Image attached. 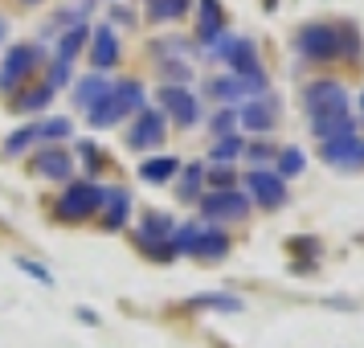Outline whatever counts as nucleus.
Returning <instances> with one entry per match:
<instances>
[{"mask_svg": "<svg viewBox=\"0 0 364 348\" xmlns=\"http://www.w3.org/2000/svg\"><path fill=\"white\" fill-rule=\"evenodd\" d=\"M295 46L307 62H336L340 58V29L336 25H303Z\"/></svg>", "mask_w": 364, "mask_h": 348, "instance_id": "obj_1", "label": "nucleus"}, {"mask_svg": "<svg viewBox=\"0 0 364 348\" xmlns=\"http://www.w3.org/2000/svg\"><path fill=\"white\" fill-rule=\"evenodd\" d=\"M200 213L209 221H242L250 213V197L242 189H213L209 197H200Z\"/></svg>", "mask_w": 364, "mask_h": 348, "instance_id": "obj_2", "label": "nucleus"}, {"mask_svg": "<svg viewBox=\"0 0 364 348\" xmlns=\"http://www.w3.org/2000/svg\"><path fill=\"white\" fill-rule=\"evenodd\" d=\"M213 53L237 70V78H254V74H262V66H258V50H254L250 37H221V41L213 46Z\"/></svg>", "mask_w": 364, "mask_h": 348, "instance_id": "obj_3", "label": "nucleus"}, {"mask_svg": "<svg viewBox=\"0 0 364 348\" xmlns=\"http://www.w3.org/2000/svg\"><path fill=\"white\" fill-rule=\"evenodd\" d=\"M95 209H102L99 184H70L66 193H62V201H58V217H66V221H82Z\"/></svg>", "mask_w": 364, "mask_h": 348, "instance_id": "obj_4", "label": "nucleus"}, {"mask_svg": "<svg viewBox=\"0 0 364 348\" xmlns=\"http://www.w3.org/2000/svg\"><path fill=\"white\" fill-rule=\"evenodd\" d=\"M41 58H46V53L37 50V46H13V50H9V58L0 62V90H13V86H21L29 70L41 66Z\"/></svg>", "mask_w": 364, "mask_h": 348, "instance_id": "obj_5", "label": "nucleus"}, {"mask_svg": "<svg viewBox=\"0 0 364 348\" xmlns=\"http://www.w3.org/2000/svg\"><path fill=\"white\" fill-rule=\"evenodd\" d=\"M303 107L311 115H344L348 111V90L340 83H311L303 90Z\"/></svg>", "mask_w": 364, "mask_h": 348, "instance_id": "obj_6", "label": "nucleus"}, {"mask_svg": "<svg viewBox=\"0 0 364 348\" xmlns=\"http://www.w3.org/2000/svg\"><path fill=\"white\" fill-rule=\"evenodd\" d=\"M160 107H164L181 127H193V123L200 119L197 95H193V90H184V86H164V90H160Z\"/></svg>", "mask_w": 364, "mask_h": 348, "instance_id": "obj_7", "label": "nucleus"}, {"mask_svg": "<svg viewBox=\"0 0 364 348\" xmlns=\"http://www.w3.org/2000/svg\"><path fill=\"white\" fill-rule=\"evenodd\" d=\"M246 189L254 193V201L262 205V209H279L282 201H287V189H282V176H274V172H250L246 176Z\"/></svg>", "mask_w": 364, "mask_h": 348, "instance_id": "obj_8", "label": "nucleus"}, {"mask_svg": "<svg viewBox=\"0 0 364 348\" xmlns=\"http://www.w3.org/2000/svg\"><path fill=\"white\" fill-rule=\"evenodd\" d=\"M209 90H213L221 102H237L242 95H262L266 90V74H254V78H237V74H230V78H213Z\"/></svg>", "mask_w": 364, "mask_h": 348, "instance_id": "obj_9", "label": "nucleus"}, {"mask_svg": "<svg viewBox=\"0 0 364 348\" xmlns=\"http://www.w3.org/2000/svg\"><path fill=\"white\" fill-rule=\"evenodd\" d=\"M160 139H164V115L160 111H139V119L127 132V144L132 148H156Z\"/></svg>", "mask_w": 364, "mask_h": 348, "instance_id": "obj_10", "label": "nucleus"}, {"mask_svg": "<svg viewBox=\"0 0 364 348\" xmlns=\"http://www.w3.org/2000/svg\"><path fill=\"white\" fill-rule=\"evenodd\" d=\"M33 172L37 176H50V181H70L74 176V160L62 148H46L33 156Z\"/></svg>", "mask_w": 364, "mask_h": 348, "instance_id": "obj_11", "label": "nucleus"}, {"mask_svg": "<svg viewBox=\"0 0 364 348\" xmlns=\"http://www.w3.org/2000/svg\"><path fill=\"white\" fill-rule=\"evenodd\" d=\"M90 62H95V74L119 62V41H115V33H111V25H99V29L90 33Z\"/></svg>", "mask_w": 364, "mask_h": 348, "instance_id": "obj_12", "label": "nucleus"}, {"mask_svg": "<svg viewBox=\"0 0 364 348\" xmlns=\"http://www.w3.org/2000/svg\"><path fill=\"white\" fill-rule=\"evenodd\" d=\"M274 115H279V102L274 99H254L237 111L242 127H250V132H270L274 127Z\"/></svg>", "mask_w": 364, "mask_h": 348, "instance_id": "obj_13", "label": "nucleus"}, {"mask_svg": "<svg viewBox=\"0 0 364 348\" xmlns=\"http://www.w3.org/2000/svg\"><path fill=\"white\" fill-rule=\"evenodd\" d=\"M323 160L328 164H364V144L356 135H340L323 144Z\"/></svg>", "mask_w": 364, "mask_h": 348, "instance_id": "obj_14", "label": "nucleus"}, {"mask_svg": "<svg viewBox=\"0 0 364 348\" xmlns=\"http://www.w3.org/2000/svg\"><path fill=\"white\" fill-rule=\"evenodd\" d=\"M225 33V17H221V4L217 0H200V25H197V37L205 46H217Z\"/></svg>", "mask_w": 364, "mask_h": 348, "instance_id": "obj_15", "label": "nucleus"}, {"mask_svg": "<svg viewBox=\"0 0 364 348\" xmlns=\"http://www.w3.org/2000/svg\"><path fill=\"white\" fill-rule=\"evenodd\" d=\"M102 205H107L102 226H107V230H119V226L127 221V209H132V193H127V189H102Z\"/></svg>", "mask_w": 364, "mask_h": 348, "instance_id": "obj_16", "label": "nucleus"}, {"mask_svg": "<svg viewBox=\"0 0 364 348\" xmlns=\"http://www.w3.org/2000/svg\"><path fill=\"white\" fill-rule=\"evenodd\" d=\"M188 254H197V258H225L230 254V238L221 230H197V238L188 242Z\"/></svg>", "mask_w": 364, "mask_h": 348, "instance_id": "obj_17", "label": "nucleus"}, {"mask_svg": "<svg viewBox=\"0 0 364 348\" xmlns=\"http://www.w3.org/2000/svg\"><path fill=\"white\" fill-rule=\"evenodd\" d=\"M311 132L328 144V139H340V135H356V123L344 115H311Z\"/></svg>", "mask_w": 364, "mask_h": 348, "instance_id": "obj_18", "label": "nucleus"}, {"mask_svg": "<svg viewBox=\"0 0 364 348\" xmlns=\"http://www.w3.org/2000/svg\"><path fill=\"white\" fill-rule=\"evenodd\" d=\"M172 233H176L172 217H164V213H148V217H144V226H139V242H144V246H160V242H168Z\"/></svg>", "mask_w": 364, "mask_h": 348, "instance_id": "obj_19", "label": "nucleus"}, {"mask_svg": "<svg viewBox=\"0 0 364 348\" xmlns=\"http://www.w3.org/2000/svg\"><path fill=\"white\" fill-rule=\"evenodd\" d=\"M107 95H111V83H107L102 74H86L82 83H78V90H74V99H78V107H86V111H90L95 102H102Z\"/></svg>", "mask_w": 364, "mask_h": 348, "instance_id": "obj_20", "label": "nucleus"}, {"mask_svg": "<svg viewBox=\"0 0 364 348\" xmlns=\"http://www.w3.org/2000/svg\"><path fill=\"white\" fill-rule=\"evenodd\" d=\"M86 115H90V127H115L119 119H123V107H119L115 90H111V95H107L102 102H95Z\"/></svg>", "mask_w": 364, "mask_h": 348, "instance_id": "obj_21", "label": "nucleus"}, {"mask_svg": "<svg viewBox=\"0 0 364 348\" xmlns=\"http://www.w3.org/2000/svg\"><path fill=\"white\" fill-rule=\"evenodd\" d=\"M176 172H181V160L176 156H156L148 164H139V176L144 181H172Z\"/></svg>", "mask_w": 364, "mask_h": 348, "instance_id": "obj_22", "label": "nucleus"}, {"mask_svg": "<svg viewBox=\"0 0 364 348\" xmlns=\"http://www.w3.org/2000/svg\"><path fill=\"white\" fill-rule=\"evenodd\" d=\"M111 90H115V99H119V107H123V115H127V111H144V86H139V83H132V78H127V83L111 86Z\"/></svg>", "mask_w": 364, "mask_h": 348, "instance_id": "obj_23", "label": "nucleus"}, {"mask_svg": "<svg viewBox=\"0 0 364 348\" xmlns=\"http://www.w3.org/2000/svg\"><path fill=\"white\" fill-rule=\"evenodd\" d=\"M82 41H86V25H74L70 33H62V41H58V62H70L74 53L82 50Z\"/></svg>", "mask_w": 364, "mask_h": 348, "instance_id": "obj_24", "label": "nucleus"}, {"mask_svg": "<svg viewBox=\"0 0 364 348\" xmlns=\"http://www.w3.org/2000/svg\"><path fill=\"white\" fill-rule=\"evenodd\" d=\"M188 13V0H151V21H176Z\"/></svg>", "mask_w": 364, "mask_h": 348, "instance_id": "obj_25", "label": "nucleus"}, {"mask_svg": "<svg viewBox=\"0 0 364 348\" xmlns=\"http://www.w3.org/2000/svg\"><path fill=\"white\" fill-rule=\"evenodd\" d=\"M33 144H37V132H33V123H29V127H21V132H13L4 139V156H21V152L33 148Z\"/></svg>", "mask_w": 364, "mask_h": 348, "instance_id": "obj_26", "label": "nucleus"}, {"mask_svg": "<svg viewBox=\"0 0 364 348\" xmlns=\"http://www.w3.org/2000/svg\"><path fill=\"white\" fill-rule=\"evenodd\" d=\"M200 181H205V168H200V164H188V168H184V176H181V197H184V201H197Z\"/></svg>", "mask_w": 364, "mask_h": 348, "instance_id": "obj_27", "label": "nucleus"}, {"mask_svg": "<svg viewBox=\"0 0 364 348\" xmlns=\"http://www.w3.org/2000/svg\"><path fill=\"white\" fill-rule=\"evenodd\" d=\"M33 132H37V139H66L74 132V123L70 119H46V123H37Z\"/></svg>", "mask_w": 364, "mask_h": 348, "instance_id": "obj_28", "label": "nucleus"}, {"mask_svg": "<svg viewBox=\"0 0 364 348\" xmlns=\"http://www.w3.org/2000/svg\"><path fill=\"white\" fill-rule=\"evenodd\" d=\"M237 156H242V139H237V135L217 139V148H213V160H217V164H230V160H237Z\"/></svg>", "mask_w": 364, "mask_h": 348, "instance_id": "obj_29", "label": "nucleus"}, {"mask_svg": "<svg viewBox=\"0 0 364 348\" xmlns=\"http://www.w3.org/2000/svg\"><path fill=\"white\" fill-rule=\"evenodd\" d=\"M193 307H221V312H242V299L233 295H197Z\"/></svg>", "mask_w": 364, "mask_h": 348, "instance_id": "obj_30", "label": "nucleus"}, {"mask_svg": "<svg viewBox=\"0 0 364 348\" xmlns=\"http://www.w3.org/2000/svg\"><path fill=\"white\" fill-rule=\"evenodd\" d=\"M53 90L50 86H41V90H33V95H21L17 99V111H41V107H50Z\"/></svg>", "mask_w": 364, "mask_h": 348, "instance_id": "obj_31", "label": "nucleus"}, {"mask_svg": "<svg viewBox=\"0 0 364 348\" xmlns=\"http://www.w3.org/2000/svg\"><path fill=\"white\" fill-rule=\"evenodd\" d=\"M303 172V152L299 148H287L279 156V176H299Z\"/></svg>", "mask_w": 364, "mask_h": 348, "instance_id": "obj_32", "label": "nucleus"}, {"mask_svg": "<svg viewBox=\"0 0 364 348\" xmlns=\"http://www.w3.org/2000/svg\"><path fill=\"white\" fill-rule=\"evenodd\" d=\"M17 266L25 270V275H33V279L41 283V287H53V275H50V270H46L41 263H33V258H17Z\"/></svg>", "mask_w": 364, "mask_h": 348, "instance_id": "obj_33", "label": "nucleus"}, {"mask_svg": "<svg viewBox=\"0 0 364 348\" xmlns=\"http://www.w3.org/2000/svg\"><path fill=\"white\" fill-rule=\"evenodd\" d=\"M66 83H70V62H53V66H50V83H46V86L58 95Z\"/></svg>", "mask_w": 364, "mask_h": 348, "instance_id": "obj_34", "label": "nucleus"}, {"mask_svg": "<svg viewBox=\"0 0 364 348\" xmlns=\"http://www.w3.org/2000/svg\"><path fill=\"white\" fill-rule=\"evenodd\" d=\"M233 123H237V111H230V107H225V111H221V115L213 119V132L221 135V139H225V135H233Z\"/></svg>", "mask_w": 364, "mask_h": 348, "instance_id": "obj_35", "label": "nucleus"}, {"mask_svg": "<svg viewBox=\"0 0 364 348\" xmlns=\"http://www.w3.org/2000/svg\"><path fill=\"white\" fill-rule=\"evenodd\" d=\"M209 181H213L217 189H233V168H225V164H217L213 172H209Z\"/></svg>", "mask_w": 364, "mask_h": 348, "instance_id": "obj_36", "label": "nucleus"}, {"mask_svg": "<svg viewBox=\"0 0 364 348\" xmlns=\"http://www.w3.org/2000/svg\"><path fill=\"white\" fill-rule=\"evenodd\" d=\"M250 156H254V160H270V156H274V152L266 148V144H254V148H250Z\"/></svg>", "mask_w": 364, "mask_h": 348, "instance_id": "obj_37", "label": "nucleus"}, {"mask_svg": "<svg viewBox=\"0 0 364 348\" xmlns=\"http://www.w3.org/2000/svg\"><path fill=\"white\" fill-rule=\"evenodd\" d=\"M78 320H82V324H99V315L90 312V307H78Z\"/></svg>", "mask_w": 364, "mask_h": 348, "instance_id": "obj_38", "label": "nucleus"}, {"mask_svg": "<svg viewBox=\"0 0 364 348\" xmlns=\"http://www.w3.org/2000/svg\"><path fill=\"white\" fill-rule=\"evenodd\" d=\"M4 29H9V25H4V21H0V41H4Z\"/></svg>", "mask_w": 364, "mask_h": 348, "instance_id": "obj_39", "label": "nucleus"}, {"mask_svg": "<svg viewBox=\"0 0 364 348\" xmlns=\"http://www.w3.org/2000/svg\"><path fill=\"white\" fill-rule=\"evenodd\" d=\"M274 4H279V0H266V9H274Z\"/></svg>", "mask_w": 364, "mask_h": 348, "instance_id": "obj_40", "label": "nucleus"}, {"mask_svg": "<svg viewBox=\"0 0 364 348\" xmlns=\"http://www.w3.org/2000/svg\"><path fill=\"white\" fill-rule=\"evenodd\" d=\"M25 4H37V0H25Z\"/></svg>", "mask_w": 364, "mask_h": 348, "instance_id": "obj_41", "label": "nucleus"}]
</instances>
